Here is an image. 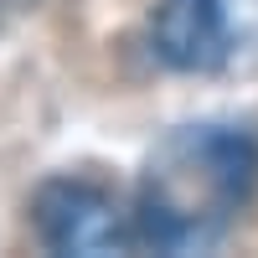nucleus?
<instances>
[{
	"label": "nucleus",
	"mask_w": 258,
	"mask_h": 258,
	"mask_svg": "<svg viewBox=\"0 0 258 258\" xmlns=\"http://www.w3.org/2000/svg\"><path fill=\"white\" fill-rule=\"evenodd\" d=\"M150 41L170 73L222 78L258 68V0H155Z\"/></svg>",
	"instance_id": "f03ea898"
},
{
	"label": "nucleus",
	"mask_w": 258,
	"mask_h": 258,
	"mask_svg": "<svg viewBox=\"0 0 258 258\" xmlns=\"http://www.w3.org/2000/svg\"><path fill=\"white\" fill-rule=\"evenodd\" d=\"M31 227L52 253H135L140 248V222L119 191L88 176H52L31 197Z\"/></svg>",
	"instance_id": "7ed1b4c3"
},
{
	"label": "nucleus",
	"mask_w": 258,
	"mask_h": 258,
	"mask_svg": "<svg viewBox=\"0 0 258 258\" xmlns=\"http://www.w3.org/2000/svg\"><path fill=\"white\" fill-rule=\"evenodd\" d=\"M258 191V140L238 124H181L140 170V243L160 253L217 248Z\"/></svg>",
	"instance_id": "f257e3e1"
}]
</instances>
